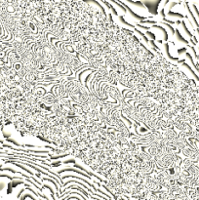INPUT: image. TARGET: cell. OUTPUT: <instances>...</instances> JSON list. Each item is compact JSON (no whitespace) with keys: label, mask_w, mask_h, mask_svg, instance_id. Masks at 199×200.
<instances>
[{"label":"cell","mask_w":199,"mask_h":200,"mask_svg":"<svg viewBox=\"0 0 199 200\" xmlns=\"http://www.w3.org/2000/svg\"><path fill=\"white\" fill-rule=\"evenodd\" d=\"M151 28H159L160 30H162V31H163V33H164V40H165V41H167V40H168V33H167L166 29L164 28V25H162V24H158V25L152 24Z\"/></svg>","instance_id":"1"},{"label":"cell","mask_w":199,"mask_h":200,"mask_svg":"<svg viewBox=\"0 0 199 200\" xmlns=\"http://www.w3.org/2000/svg\"><path fill=\"white\" fill-rule=\"evenodd\" d=\"M175 34H176V37H177V39L180 41V42H182V43H185V44H188V41L186 40V39H185L183 36H182V34H181L180 32V30L177 28L175 30Z\"/></svg>","instance_id":"2"},{"label":"cell","mask_w":199,"mask_h":200,"mask_svg":"<svg viewBox=\"0 0 199 200\" xmlns=\"http://www.w3.org/2000/svg\"><path fill=\"white\" fill-rule=\"evenodd\" d=\"M127 2H129V3H131L132 5H135L137 7H140L141 9H145L146 8V6L141 3V1H133V0H126Z\"/></svg>","instance_id":"3"},{"label":"cell","mask_w":199,"mask_h":200,"mask_svg":"<svg viewBox=\"0 0 199 200\" xmlns=\"http://www.w3.org/2000/svg\"><path fill=\"white\" fill-rule=\"evenodd\" d=\"M167 15H168L169 17H178V18H180V19H183V18L185 17L184 15L180 14V13H177V12H172V11H171V9L168 10V13H167Z\"/></svg>","instance_id":"4"},{"label":"cell","mask_w":199,"mask_h":200,"mask_svg":"<svg viewBox=\"0 0 199 200\" xmlns=\"http://www.w3.org/2000/svg\"><path fill=\"white\" fill-rule=\"evenodd\" d=\"M165 48H166V54H167L168 58L170 59V60H172V61L178 62V61H179V58H175V57H172V56L170 55V53H169V45H168V43H166V44H165Z\"/></svg>","instance_id":"5"},{"label":"cell","mask_w":199,"mask_h":200,"mask_svg":"<svg viewBox=\"0 0 199 200\" xmlns=\"http://www.w3.org/2000/svg\"><path fill=\"white\" fill-rule=\"evenodd\" d=\"M160 24H162V25H164V26H167L168 28L170 29L171 34H172V35H174V34H175V30H176V29L174 28V27H173V26H172V25H171V24H169V23H166V22H165V23H162V22H161Z\"/></svg>","instance_id":"6"},{"label":"cell","mask_w":199,"mask_h":200,"mask_svg":"<svg viewBox=\"0 0 199 200\" xmlns=\"http://www.w3.org/2000/svg\"><path fill=\"white\" fill-rule=\"evenodd\" d=\"M119 20H120V22H121L122 24H124L125 25H127V26H130V27H133V28L135 27V25H134V24H130V23H128V22H127L126 20L124 19L122 16H119Z\"/></svg>","instance_id":"7"},{"label":"cell","mask_w":199,"mask_h":200,"mask_svg":"<svg viewBox=\"0 0 199 200\" xmlns=\"http://www.w3.org/2000/svg\"><path fill=\"white\" fill-rule=\"evenodd\" d=\"M134 30H135V31H136V32H138V33L140 34V35H141V37H143V38H144V39H145V40H146V42H147V43H148V42H149V40H148V38H147V37H146V34L144 33V32H141V30H139V29H138V28H136V27H134Z\"/></svg>","instance_id":"8"},{"label":"cell","mask_w":199,"mask_h":200,"mask_svg":"<svg viewBox=\"0 0 199 200\" xmlns=\"http://www.w3.org/2000/svg\"><path fill=\"white\" fill-rule=\"evenodd\" d=\"M183 66H185V68H187V69H189V70H190V72H191V73H192V74H193V76H194V77L196 78V79H197V80H198V81H199V77H198V76H197V75H196V73H195L194 71H193V70L191 69V68H190V66H189V65H188V64H187V63H183Z\"/></svg>","instance_id":"9"},{"label":"cell","mask_w":199,"mask_h":200,"mask_svg":"<svg viewBox=\"0 0 199 200\" xmlns=\"http://www.w3.org/2000/svg\"><path fill=\"white\" fill-rule=\"evenodd\" d=\"M186 8H187V10H188V13H189V15L191 16V18L193 19V21H194V23L196 24V25L197 26H199V24H198V23H197V21H196V19H195V17H194V15H193V13L190 11V8H189V6H188V4L186 3Z\"/></svg>","instance_id":"10"},{"label":"cell","mask_w":199,"mask_h":200,"mask_svg":"<svg viewBox=\"0 0 199 200\" xmlns=\"http://www.w3.org/2000/svg\"><path fill=\"white\" fill-rule=\"evenodd\" d=\"M182 24H183V27H184V29H185V31L188 34V35H189V37H193V35L190 33V31L188 30V28H187V26H186V24H185V22H182Z\"/></svg>","instance_id":"11"},{"label":"cell","mask_w":199,"mask_h":200,"mask_svg":"<svg viewBox=\"0 0 199 200\" xmlns=\"http://www.w3.org/2000/svg\"><path fill=\"white\" fill-rule=\"evenodd\" d=\"M140 23L141 24H157L158 22L157 21H146V19L145 20H143V21H140Z\"/></svg>","instance_id":"12"},{"label":"cell","mask_w":199,"mask_h":200,"mask_svg":"<svg viewBox=\"0 0 199 200\" xmlns=\"http://www.w3.org/2000/svg\"><path fill=\"white\" fill-rule=\"evenodd\" d=\"M69 188H75V189H77V190H80L82 193H84V194H85V196H86V197H88V192H86L85 190L82 189V188H81V187H79V186H70Z\"/></svg>","instance_id":"13"},{"label":"cell","mask_w":199,"mask_h":200,"mask_svg":"<svg viewBox=\"0 0 199 200\" xmlns=\"http://www.w3.org/2000/svg\"><path fill=\"white\" fill-rule=\"evenodd\" d=\"M137 26L140 27V28H143L145 30H149L151 28L150 26H147V25H143V24H137Z\"/></svg>","instance_id":"14"},{"label":"cell","mask_w":199,"mask_h":200,"mask_svg":"<svg viewBox=\"0 0 199 200\" xmlns=\"http://www.w3.org/2000/svg\"><path fill=\"white\" fill-rule=\"evenodd\" d=\"M146 35H147V36H149V37H150L151 39H153V40H155V39H156L155 34L152 33L150 30H146Z\"/></svg>","instance_id":"15"},{"label":"cell","mask_w":199,"mask_h":200,"mask_svg":"<svg viewBox=\"0 0 199 200\" xmlns=\"http://www.w3.org/2000/svg\"><path fill=\"white\" fill-rule=\"evenodd\" d=\"M149 43H150V45H151V46H152V47H153V48H155L156 50H158V51H159V50H160V48H159V47H158V46H157V45H156V44H155V42H154V40H153V39H151L150 41H149Z\"/></svg>","instance_id":"16"},{"label":"cell","mask_w":199,"mask_h":200,"mask_svg":"<svg viewBox=\"0 0 199 200\" xmlns=\"http://www.w3.org/2000/svg\"><path fill=\"white\" fill-rule=\"evenodd\" d=\"M162 20H163L164 22H166V23H169V24H176V22H175V21H170V20L166 19V17H165V18H162Z\"/></svg>","instance_id":"17"},{"label":"cell","mask_w":199,"mask_h":200,"mask_svg":"<svg viewBox=\"0 0 199 200\" xmlns=\"http://www.w3.org/2000/svg\"><path fill=\"white\" fill-rule=\"evenodd\" d=\"M186 52V48H182V49H179L178 50V54L179 55H181V54H183V53H185Z\"/></svg>","instance_id":"18"},{"label":"cell","mask_w":199,"mask_h":200,"mask_svg":"<svg viewBox=\"0 0 199 200\" xmlns=\"http://www.w3.org/2000/svg\"><path fill=\"white\" fill-rule=\"evenodd\" d=\"M75 161L73 160V159H69V160H67V161H63V163L65 164V163H74Z\"/></svg>","instance_id":"19"},{"label":"cell","mask_w":199,"mask_h":200,"mask_svg":"<svg viewBox=\"0 0 199 200\" xmlns=\"http://www.w3.org/2000/svg\"><path fill=\"white\" fill-rule=\"evenodd\" d=\"M177 4H178L177 2H172V3L170 4V8H169V9H172V8H173V7H175Z\"/></svg>","instance_id":"20"},{"label":"cell","mask_w":199,"mask_h":200,"mask_svg":"<svg viewBox=\"0 0 199 200\" xmlns=\"http://www.w3.org/2000/svg\"><path fill=\"white\" fill-rule=\"evenodd\" d=\"M160 15L162 16V18H165V13H164V9H162L160 11Z\"/></svg>","instance_id":"21"},{"label":"cell","mask_w":199,"mask_h":200,"mask_svg":"<svg viewBox=\"0 0 199 200\" xmlns=\"http://www.w3.org/2000/svg\"><path fill=\"white\" fill-rule=\"evenodd\" d=\"M193 8H194V10H195V12H196V14H197V16L199 17V11H198V9H197V7H196L195 5H193Z\"/></svg>","instance_id":"22"},{"label":"cell","mask_w":199,"mask_h":200,"mask_svg":"<svg viewBox=\"0 0 199 200\" xmlns=\"http://www.w3.org/2000/svg\"><path fill=\"white\" fill-rule=\"evenodd\" d=\"M169 1H170V0H165V3H164V4L167 5V4H168V2H169Z\"/></svg>","instance_id":"23"},{"label":"cell","mask_w":199,"mask_h":200,"mask_svg":"<svg viewBox=\"0 0 199 200\" xmlns=\"http://www.w3.org/2000/svg\"><path fill=\"white\" fill-rule=\"evenodd\" d=\"M176 24H181V21H177V22H176Z\"/></svg>","instance_id":"24"}]
</instances>
